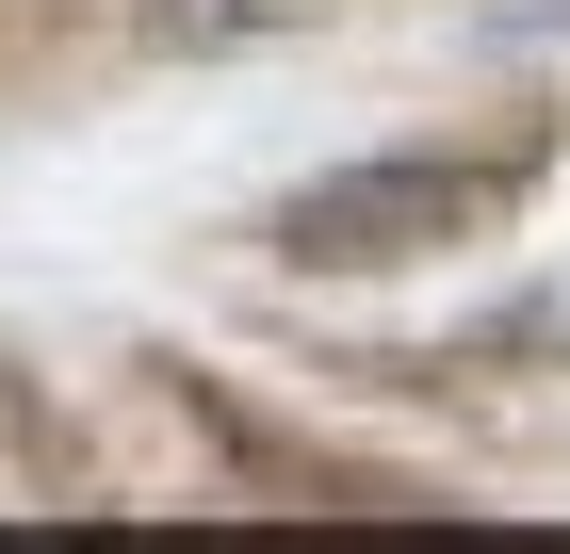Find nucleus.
Returning <instances> with one entry per match:
<instances>
[{
    "label": "nucleus",
    "instance_id": "f257e3e1",
    "mask_svg": "<svg viewBox=\"0 0 570 554\" xmlns=\"http://www.w3.org/2000/svg\"><path fill=\"white\" fill-rule=\"evenodd\" d=\"M505 213V164H343V179H309L294 213H277V245L294 261H326V278H358V261H424V245H456V229H489Z\"/></svg>",
    "mask_w": 570,
    "mask_h": 554
}]
</instances>
